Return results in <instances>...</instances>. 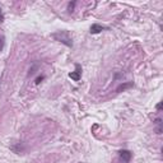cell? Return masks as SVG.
<instances>
[{
	"label": "cell",
	"instance_id": "cell-1",
	"mask_svg": "<svg viewBox=\"0 0 163 163\" xmlns=\"http://www.w3.org/2000/svg\"><path fill=\"white\" fill-rule=\"evenodd\" d=\"M52 37L55 38L56 41L59 42H63L64 45H66L68 47H72L73 46V41L70 38V36L66 31H59V32H55V33H52Z\"/></svg>",
	"mask_w": 163,
	"mask_h": 163
},
{
	"label": "cell",
	"instance_id": "cell-2",
	"mask_svg": "<svg viewBox=\"0 0 163 163\" xmlns=\"http://www.w3.org/2000/svg\"><path fill=\"white\" fill-rule=\"evenodd\" d=\"M69 78H72L74 82H79L82 78V66L80 64H75V72L69 73Z\"/></svg>",
	"mask_w": 163,
	"mask_h": 163
},
{
	"label": "cell",
	"instance_id": "cell-3",
	"mask_svg": "<svg viewBox=\"0 0 163 163\" xmlns=\"http://www.w3.org/2000/svg\"><path fill=\"white\" fill-rule=\"evenodd\" d=\"M118 157H120V161L122 163H129L130 159H131V157H133V153L130 150H126V149H122L118 152Z\"/></svg>",
	"mask_w": 163,
	"mask_h": 163
},
{
	"label": "cell",
	"instance_id": "cell-4",
	"mask_svg": "<svg viewBox=\"0 0 163 163\" xmlns=\"http://www.w3.org/2000/svg\"><path fill=\"white\" fill-rule=\"evenodd\" d=\"M103 29H107L106 27H103L98 23H94V24H92L91 26V33L92 35H97V33H100V32H102Z\"/></svg>",
	"mask_w": 163,
	"mask_h": 163
},
{
	"label": "cell",
	"instance_id": "cell-5",
	"mask_svg": "<svg viewBox=\"0 0 163 163\" xmlns=\"http://www.w3.org/2000/svg\"><path fill=\"white\" fill-rule=\"evenodd\" d=\"M154 125H155V131L157 134H162V118H155L154 120Z\"/></svg>",
	"mask_w": 163,
	"mask_h": 163
},
{
	"label": "cell",
	"instance_id": "cell-6",
	"mask_svg": "<svg viewBox=\"0 0 163 163\" xmlns=\"http://www.w3.org/2000/svg\"><path fill=\"white\" fill-rule=\"evenodd\" d=\"M130 87H133V83H126V84H121L118 88L116 89L117 92H121V91H125L126 88H130Z\"/></svg>",
	"mask_w": 163,
	"mask_h": 163
},
{
	"label": "cell",
	"instance_id": "cell-7",
	"mask_svg": "<svg viewBox=\"0 0 163 163\" xmlns=\"http://www.w3.org/2000/svg\"><path fill=\"white\" fill-rule=\"evenodd\" d=\"M75 4H77V2H73V3H69V4H68V12H69V13H72L73 10H74Z\"/></svg>",
	"mask_w": 163,
	"mask_h": 163
},
{
	"label": "cell",
	"instance_id": "cell-8",
	"mask_svg": "<svg viewBox=\"0 0 163 163\" xmlns=\"http://www.w3.org/2000/svg\"><path fill=\"white\" fill-rule=\"evenodd\" d=\"M43 79H45V75H40V77H37V78H36L35 83H36V84H40V83H41V82H42Z\"/></svg>",
	"mask_w": 163,
	"mask_h": 163
},
{
	"label": "cell",
	"instance_id": "cell-9",
	"mask_svg": "<svg viewBox=\"0 0 163 163\" xmlns=\"http://www.w3.org/2000/svg\"><path fill=\"white\" fill-rule=\"evenodd\" d=\"M3 47H4V38L3 37H0V51L3 50Z\"/></svg>",
	"mask_w": 163,
	"mask_h": 163
},
{
	"label": "cell",
	"instance_id": "cell-10",
	"mask_svg": "<svg viewBox=\"0 0 163 163\" xmlns=\"http://www.w3.org/2000/svg\"><path fill=\"white\" fill-rule=\"evenodd\" d=\"M155 108H157V110H158V111H159V110H161V108H162V102H159V103H158V105H157V107H155Z\"/></svg>",
	"mask_w": 163,
	"mask_h": 163
}]
</instances>
